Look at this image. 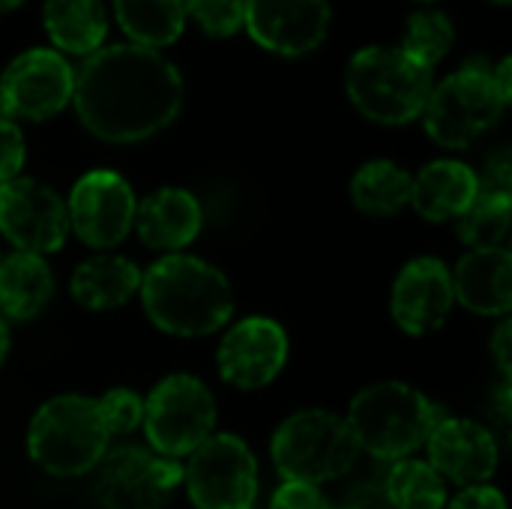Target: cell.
Here are the masks:
<instances>
[{
    "label": "cell",
    "instance_id": "cell-37",
    "mask_svg": "<svg viewBox=\"0 0 512 509\" xmlns=\"http://www.w3.org/2000/svg\"><path fill=\"white\" fill-rule=\"evenodd\" d=\"M6 351H9V327H6V321L0 318V363H3V357H6Z\"/></svg>",
    "mask_w": 512,
    "mask_h": 509
},
{
    "label": "cell",
    "instance_id": "cell-2",
    "mask_svg": "<svg viewBox=\"0 0 512 509\" xmlns=\"http://www.w3.org/2000/svg\"><path fill=\"white\" fill-rule=\"evenodd\" d=\"M147 318L171 336L198 339L222 330L234 312L231 282L213 264L192 255H165L141 276Z\"/></svg>",
    "mask_w": 512,
    "mask_h": 509
},
{
    "label": "cell",
    "instance_id": "cell-16",
    "mask_svg": "<svg viewBox=\"0 0 512 509\" xmlns=\"http://www.w3.org/2000/svg\"><path fill=\"white\" fill-rule=\"evenodd\" d=\"M453 276L444 261L438 258H414L408 261L396 282H393V321L408 336H426L435 333L453 312Z\"/></svg>",
    "mask_w": 512,
    "mask_h": 509
},
{
    "label": "cell",
    "instance_id": "cell-4",
    "mask_svg": "<svg viewBox=\"0 0 512 509\" xmlns=\"http://www.w3.org/2000/svg\"><path fill=\"white\" fill-rule=\"evenodd\" d=\"M108 441L111 432L96 399L66 393L48 399L33 414L27 456L51 477H81L102 462Z\"/></svg>",
    "mask_w": 512,
    "mask_h": 509
},
{
    "label": "cell",
    "instance_id": "cell-7",
    "mask_svg": "<svg viewBox=\"0 0 512 509\" xmlns=\"http://www.w3.org/2000/svg\"><path fill=\"white\" fill-rule=\"evenodd\" d=\"M141 426L153 453L180 462L213 435L216 399L195 375H168L144 399Z\"/></svg>",
    "mask_w": 512,
    "mask_h": 509
},
{
    "label": "cell",
    "instance_id": "cell-3",
    "mask_svg": "<svg viewBox=\"0 0 512 509\" xmlns=\"http://www.w3.org/2000/svg\"><path fill=\"white\" fill-rule=\"evenodd\" d=\"M444 408L405 381H381L360 390L348 408V429L375 459H408L444 420Z\"/></svg>",
    "mask_w": 512,
    "mask_h": 509
},
{
    "label": "cell",
    "instance_id": "cell-1",
    "mask_svg": "<svg viewBox=\"0 0 512 509\" xmlns=\"http://www.w3.org/2000/svg\"><path fill=\"white\" fill-rule=\"evenodd\" d=\"M72 102L90 135L132 144L162 132L180 114L183 78L153 48L108 45L78 69Z\"/></svg>",
    "mask_w": 512,
    "mask_h": 509
},
{
    "label": "cell",
    "instance_id": "cell-17",
    "mask_svg": "<svg viewBox=\"0 0 512 509\" xmlns=\"http://www.w3.org/2000/svg\"><path fill=\"white\" fill-rule=\"evenodd\" d=\"M429 465L441 474V480L459 486H483L498 471V441L492 432L474 420L444 417L429 441Z\"/></svg>",
    "mask_w": 512,
    "mask_h": 509
},
{
    "label": "cell",
    "instance_id": "cell-40",
    "mask_svg": "<svg viewBox=\"0 0 512 509\" xmlns=\"http://www.w3.org/2000/svg\"><path fill=\"white\" fill-rule=\"evenodd\" d=\"M345 509H360V507H345Z\"/></svg>",
    "mask_w": 512,
    "mask_h": 509
},
{
    "label": "cell",
    "instance_id": "cell-23",
    "mask_svg": "<svg viewBox=\"0 0 512 509\" xmlns=\"http://www.w3.org/2000/svg\"><path fill=\"white\" fill-rule=\"evenodd\" d=\"M45 30L69 54H93L105 42L108 18L99 0H45Z\"/></svg>",
    "mask_w": 512,
    "mask_h": 509
},
{
    "label": "cell",
    "instance_id": "cell-35",
    "mask_svg": "<svg viewBox=\"0 0 512 509\" xmlns=\"http://www.w3.org/2000/svg\"><path fill=\"white\" fill-rule=\"evenodd\" d=\"M512 327L510 321H504L495 333V342H492V354H495V363L501 369L504 378H510V345H512Z\"/></svg>",
    "mask_w": 512,
    "mask_h": 509
},
{
    "label": "cell",
    "instance_id": "cell-21",
    "mask_svg": "<svg viewBox=\"0 0 512 509\" xmlns=\"http://www.w3.org/2000/svg\"><path fill=\"white\" fill-rule=\"evenodd\" d=\"M138 288H141V273L123 255H93L75 267L69 282L75 303H81L90 312L120 309Z\"/></svg>",
    "mask_w": 512,
    "mask_h": 509
},
{
    "label": "cell",
    "instance_id": "cell-39",
    "mask_svg": "<svg viewBox=\"0 0 512 509\" xmlns=\"http://www.w3.org/2000/svg\"><path fill=\"white\" fill-rule=\"evenodd\" d=\"M495 3H501V6H507V3H510V0H495Z\"/></svg>",
    "mask_w": 512,
    "mask_h": 509
},
{
    "label": "cell",
    "instance_id": "cell-11",
    "mask_svg": "<svg viewBox=\"0 0 512 509\" xmlns=\"http://www.w3.org/2000/svg\"><path fill=\"white\" fill-rule=\"evenodd\" d=\"M75 72L48 48L18 54L0 75V117L48 120L72 102Z\"/></svg>",
    "mask_w": 512,
    "mask_h": 509
},
{
    "label": "cell",
    "instance_id": "cell-10",
    "mask_svg": "<svg viewBox=\"0 0 512 509\" xmlns=\"http://www.w3.org/2000/svg\"><path fill=\"white\" fill-rule=\"evenodd\" d=\"M96 501L102 509H165L183 483V465L144 447H117L96 465Z\"/></svg>",
    "mask_w": 512,
    "mask_h": 509
},
{
    "label": "cell",
    "instance_id": "cell-6",
    "mask_svg": "<svg viewBox=\"0 0 512 509\" xmlns=\"http://www.w3.org/2000/svg\"><path fill=\"white\" fill-rule=\"evenodd\" d=\"M270 453L282 480L318 486L342 477L354 465L360 447L345 417L321 408H309L291 414L276 429Z\"/></svg>",
    "mask_w": 512,
    "mask_h": 509
},
{
    "label": "cell",
    "instance_id": "cell-30",
    "mask_svg": "<svg viewBox=\"0 0 512 509\" xmlns=\"http://www.w3.org/2000/svg\"><path fill=\"white\" fill-rule=\"evenodd\" d=\"M99 411H102V420L108 426L111 435H123V432H132L141 426L144 420V399L129 390V387H114L108 390L105 396L96 399Z\"/></svg>",
    "mask_w": 512,
    "mask_h": 509
},
{
    "label": "cell",
    "instance_id": "cell-32",
    "mask_svg": "<svg viewBox=\"0 0 512 509\" xmlns=\"http://www.w3.org/2000/svg\"><path fill=\"white\" fill-rule=\"evenodd\" d=\"M21 165H24V135L15 126V120L0 117V183L15 180Z\"/></svg>",
    "mask_w": 512,
    "mask_h": 509
},
{
    "label": "cell",
    "instance_id": "cell-9",
    "mask_svg": "<svg viewBox=\"0 0 512 509\" xmlns=\"http://www.w3.org/2000/svg\"><path fill=\"white\" fill-rule=\"evenodd\" d=\"M189 501L198 509H252L258 498V462L237 435H210L183 468Z\"/></svg>",
    "mask_w": 512,
    "mask_h": 509
},
{
    "label": "cell",
    "instance_id": "cell-25",
    "mask_svg": "<svg viewBox=\"0 0 512 509\" xmlns=\"http://www.w3.org/2000/svg\"><path fill=\"white\" fill-rule=\"evenodd\" d=\"M120 27L141 48L171 45L186 24L183 0H114Z\"/></svg>",
    "mask_w": 512,
    "mask_h": 509
},
{
    "label": "cell",
    "instance_id": "cell-24",
    "mask_svg": "<svg viewBox=\"0 0 512 509\" xmlns=\"http://www.w3.org/2000/svg\"><path fill=\"white\" fill-rule=\"evenodd\" d=\"M351 201L360 213L393 216L411 204V174L390 159L366 162L351 180Z\"/></svg>",
    "mask_w": 512,
    "mask_h": 509
},
{
    "label": "cell",
    "instance_id": "cell-13",
    "mask_svg": "<svg viewBox=\"0 0 512 509\" xmlns=\"http://www.w3.org/2000/svg\"><path fill=\"white\" fill-rule=\"evenodd\" d=\"M135 192L114 171L84 174L69 195V228L90 249L120 246L135 225Z\"/></svg>",
    "mask_w": 512,
    "mask_h": 509
},
{
    "label": "cell",
    "instance_id": "cell-28",
    "mask_svg": "<svg viewBox=\"0 0 512 509\" xmlns=\"http://www.w3.org/2000/svg\"><path fill=\"white\" fill-rule=\"evenodd\" d=\"M456 39V30H453V21L444 15V12H435V9H420L408 18L405 24V33H402V51L408 57H414L417 63L423 66H435L453 45Z\"/></svg>",
    "mask_w": 512,
    "mask_h": 509
},
{
    "label": "cell",
    "instance_id": "cell-31",
    "mask_svg": "<svg viewBox=\"0 0 512 509\" xmlns=\"http://www.w3.org/2000/svg\"><path fill=\"white\" fill-rule=\"evenodd\" d=\"M270 509H330V501L312 483H291V480H285L273 492Z\"/></svg>",
    "mask_w": 512,
    "mask_h": 509
},
{
    "label": "cell",
    "instance_id": "cell-8",
    "mask_svg": "<svg viewBox=\"0 0 512 509\" xmlns=\"http://www.w3.org/2000/svg\"><path fill=\"white\" fill-rule=\"evenodd\" d=\"M501 111L504 99L492 84V69L468 63L465 69L432 87L423 108V120L432 141L450 150H462L471 147L486 129H492Z\"/></svg>",
    "mask_w": 512,
    "mask_h": 509
},
{
    "label": "cell",
    "instance_id": "cell-38",
    "mask_svg": "<svg viewBox=\"0 0 512 509\" xmlns=\"http://www.w3.org/2000/svg\"><path fill=\"white\" fill-rule=\"evenodd\" d=\"M18 3H24V0H0V12H6V9H15Z\"/></svg>",
    "mask_w": 512,
    "mask_h": 509
},
{
    "label": "cell",
    "instance_id": "cell-14",
    "mask_svg": "<svg viewBox=\"0 0 512 509\" xmlns=\"http://www.w3.org/2000/svg\"><path fill=\"white\" fill-rule=\"evenodd\" d=\"M288 360V333L279 321L255 315L234 324L216 351L219 378L237 390H261L282 372Z\"/></svg>",
    "mask_w": 512,
    "mask_h": 509
},
{
    "label": "cell",
    "instance_id": "cell-29",
    "mask_svg": "<svg viewBox=\"0 0 512 509\" xmlns=\"http://www.w3.org/2000/svg\"><path fill=\"white\" fill-rule=\"evenodd\" d=\"M183 9L198 21L204 33L231 36L243 27L246 0H183Z\"/></svg>",
    "mask_w": 512,
    "mask_h": 509
},
{
    "label": "cell",
    "instance_id": "cell-22",
    "mask_svg": "<svg viewBox=\"0 0 512 509\" xmlns=\"http://www.w3.org/2000/svg\"><path fill=\"white\" fill-rule=\"evenodd\" d=\"M54 294V276L45 258L15 252L0 258V318L30 321L36 318Z\"/></svg>",
    "mask_w": 512,
    "mask_h": 509
},
{
    "label": "cell",
    "instance_id": "cell-19",
    "mask_svg": "<svg viewBox=\"0 0 512 509\" xmlns=\"http://www.w3.org/2000/svg\"><path fill=\"white\" fill-rule=\"evenodd\" d=\"M453 276V297L474 315H507L512 309V252L474 249L468 252Z\"/></svg>",
    "mask_w": 512,
    "mask_h": 509
},
{
    "label": "cell",
    "instance_id": "cell-34",
    "mask_svg": "<svg viewBox=\"0 0 512 509\" xmlns=\"http://www.w3.org/2000/svg\"><path fill=\"white\" fill-rule=\"evenodd\" d=\"M444 509H507V498H504L501 489L483 483V486H468V489H462V492L453 498V504Z\"/></svg>",
    "mask_w": 512,
    "mask_h": 509
},
{
    "label": "cell",
    "instance_id": "cell-5",
    "mask_svg": "<svg viewBox=\"0 0 512 509\" xmlns=\"http://www.w3.org/2000/svg\"><path fill=\"white\" fill-rule=\"evenodd\" d=\"M345 87L360 114L384 126H402L423 114L435 87L432 69L402 48H363L351 57Z\"/></svg>",
    "mask_w": 512,
    "mask_h": 509
},
{
    "label": "cell",
    "instance_id": "cell-12",
    "mask_svg": "<svg viewBox=\"0 0 512 509\" xmlns=\"http://www.w3.org/2000/svg\"><path fill=\"white\" fill-rule=\"evenodd\" d=\"M0 234L27 255H48L66 243L69 216L63 198L30 177L0 183Z\"/></svg>",
    "mask_w": 512,
    "mask_h": 509
},
{
    "label": "cell",
    "instance_id": "cell-18",
    "mask_svg": "<svg viewBox=\"0 0 512 509\" xmlns=\"http://www.w3.org/2000/svg\"><path fill=\"white\" fill-rule=\"evenodd\" d=\"M201 222L204 213L198 198L177 186L156 189L135 207V228L141 243L168 255L186 249L198 237Z\"/></svg>",
    "mask_w": 512,
    "mask_h": 509
},
{
    "label": "cell",
    "instance_id": "cell-15",
    "mask_svg": "<svg viewBox=\"0 0 512 509\" xmlns=\"http://www.w3.org/2000/svg\"><path fill=\"white\" fill-rule=\"evenodd\" d=\"M249 36L285 57L315 51L330 27V0H246Z\"/></svg>",
    "mask_w": 512,
    "mask_h": 509
},
{
    "label": "cell",
    "instance_id": "cell-20",
    "mask_svg": "<svg viewBox=\"0 0 512 509\" xmlns=\"http://www.w3.org/2000/svg\"><path fill=\"white\" fill-rule=\"evenodd\" d=\"M480 195L477 174L465 162L438 159L429 162L417 177H411V207L426 222L459 219Z\"/></svg>",
    "mask_w": 512,
    "mask_h": 509
},
{
    "label": "cell",
    "instance_id": "cell-36",
    "mask_svg": "<svg viewBox=\"0 0 512 509\" xmlns=\"http://www.w3.org/2000/svg\"><path fill=\"white\" fill-rule=\"evenodd\" d=\"M510 69H512V60H501V66H498V72H492V84H495V90H498V96L504 99V105L510 102L512 96V87H510Z\"/></svg>",
    "mask_w": 512,
    "mask_h": 509
},
{
    "label": "cell",
    "instance_id": "cell-27",
    "mask_svg": "<svg viewBox=\"0 0 512 509\" xmlns=\"http://www.w3.org/2000/svg\"><path fill=\"white\" fill-rule=\"evenodd\" d=\"M512 222L510 192H480L474 204L459 216V240L474 249H498Z\"/></svg>",
    "mask_w": 512,
    "mask_h": 509
},
{
    "label": "cell",
    "instance_id": "cell-26",
    "mask_svg": "<svg viewBox=\"0 0 512 509\" xmlns=\"http://www.w3.org/2000/svg\"><path fill=\"white\" fill-rule=\"evenodd\" d=\"M384 492L393 509L447 507V486L441 474L423 459H399L384 480Z\"/></svg>",
    "mask_w": 512,
    "mask_h": 509
},
{
    "label": "cell",
    "instance_id": "cell-33",
    "mask_svg": "<svg viewBox=\"0 0 512 509\" xmlns=\"http://www.w3.org/2000/svg\"><path fill=\"white\" fill-rule=\"evenodd\" d=\"M480 192H510L512 186V159L510 150H498L486 159L483 177H477Z\"/></svg>",
    "mask_w": 512,
    "mask_h": 509
}]
</instances>
